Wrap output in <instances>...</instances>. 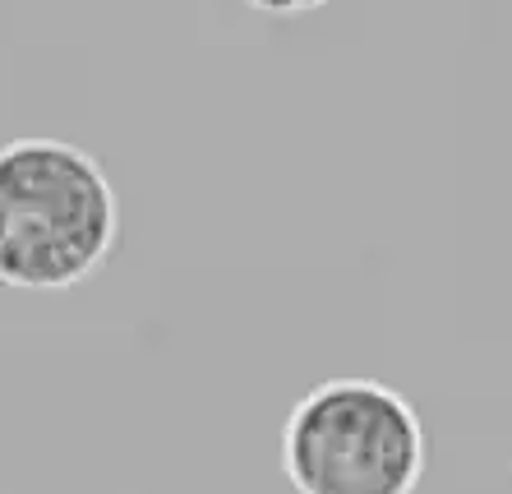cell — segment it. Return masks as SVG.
<instances>
[{"label": "cell", "mask_w": 512, "mask_h": 494, "mask_svg": "<svg viewBox=\"0 0 512 494\" xmlns=\"http://www.w3.org/2000/svg\"><path fill=\"white\" fill-rule=\"evenodd\" d=\"M120 204L84 148L24 134L0 144V282L19 291L79 287L107 264Z\"/></svg>", "instance_id": "6da1fadb"}, {"label": "cell", "mask_w": 512, "mask_h": 494, "mask_svg": "<svg viewBox=\"0 0 512 494\" xmlns=\"http://www.w3.org/2000/svg\"><path fill=\"white\" fill-rule=\"evenodd\" d=\"M250 5H259V10H268V14H300V10L323 5V0H250Z\"/></svg>", "instance_id": "3957f363"}, {"label": "cell", "mask_w": 512, "mask_h": 494, "mask_svg": "<svg viewBox=\"0 0 512 494\" xmlns=\"http://www.w3.org/2000/svg\"><path fill=\"white\" fill-rule=\"evenodd\" d=\"M282 476L296 494H416L425 425L379 379H328L286 416Z\"/></svg>", "instance_id": "7a4b0ae2"}]
</instances>
